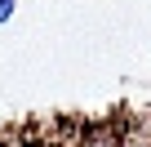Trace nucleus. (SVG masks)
Returning a JSON list of instances; mask_svg holds the SVG:
<instances>
[{"mask_svg":"<svg viewBox=\"0 0 151 147\" xmlns=\"http://www.w3.org/2000/svg\"><path fill=\"white\" fill-rule=\"evenodd\" d=\"M14 9H18V0H0V22H9V18H14Z\"/></svg>","mask_w":151,"mask_h":147,"instance_id":"obj_1","label":"nucleus"},{"mask_svg":"<svg viewBox=\"0 0 151 147\" xmlns=\"http://www.w3.org/2000/svg\"><path fill=\"white\" fill-rule=\"evenodd\" d=\"M0 147H9V143H0Z\"/></svg>","mask_w":151,"mask_h":147,"instance_id":"obj_3","label":"nucleus"},{"mask_svg":"<svg viewBox=\"0 0 151 147\" xmlns=\"http://www.w3.org/2000/svg\"><path fill=\"white\" fill-rule=\"evenodd\" d=\"M120 147H147V143H142V138H124Z\"/></svg>","mask_w":151,"mask_h":147,"instance_id":"obj_2","label":"nucleus"}]
</instances>
